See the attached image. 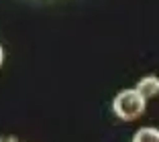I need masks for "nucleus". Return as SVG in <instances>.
I'll return each instance as SVG.
<instances>
[{"label": "nucleus", "instance_id": "nucleus-3", "mask_svg": "<svg viewBox=\"0 0 159 142\" xmlns=\"http://www.w3.org/2000/svg\"><path fill=\"white\" fill-rule=\"evenodd\" d=\"M133 142H159V130L157 128H141L137 130V134L133 136Z\"/></svg>", "mask_w": 159, "mask_h": 142}, {"label": "nucleus", "instance_id": "nucleus-4", "mask_svg": "<svg viewBox=\"0 0 159 142\" xmlns=\"http://www.w3.org/2000/svg\"><path fill=\"white\" fill-rule=\"evenodd\" d=\"M2 61H4V51H2V47H0V65H2Z\"/></svg>", "mask_w": 159, "mask_h": 142}, {"label": "nucleus", "instance_id": "nucleus-1", "mask_svg": "<svg viewBox=\"0 0 159 142\" xmlns=\"http://www.w3.org/2000/svg\"><path fill=\"white\" fill-rule=\"evenodd\" d=\"M112 110L120 120H137L145 112V97L141 96L137 89H125L120 92L112 101Z\"/></svg>", "mask_w": 159, "mask_h": 142}, {"label": "nucleus", "instance_id": "nucleus-2", "mask_svg": "<svg viewBox=\"0 0 159 142\" xmlns=\"http://www.w3.org/2000/svg\"><path fill=\"white\" fill-rule=\"evenodd\" d=\"M135 89L145 97V100L155 97L159 93V77H155V75H147V77H143L139 83H137Z\"/></svg>", "mask_w": 159, "mask_h": 142}]
</instances>
